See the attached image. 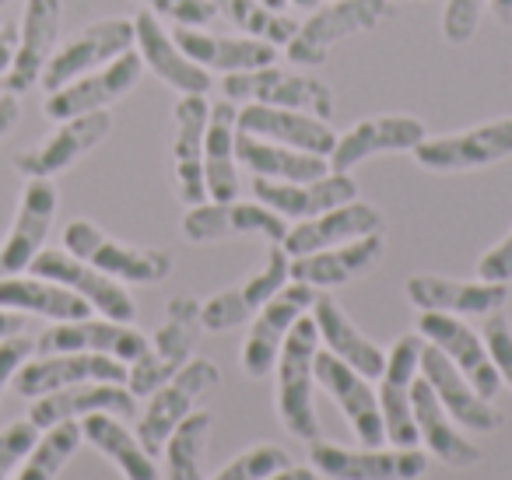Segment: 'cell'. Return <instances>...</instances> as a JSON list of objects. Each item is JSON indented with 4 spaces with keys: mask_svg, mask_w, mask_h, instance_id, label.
<instances>
[{
    "mask_svg": "<svg viewBox=\"0 0 512 480\" xmlns=\"http://www.w3.org/2000/svg\"><path fill=\"white\" fill-rule=\"evenodd\" d=\"M127 50H134V18H102V22L88 25L85 32H78L67 46L53 50L39 85L46 92H57V88L78 81L81 74L106 67L109 60H116Z\"/></svg>",
    "mask_w": 512,
    "mask_h": 480,
    "instance_id": "8fae6325",
    "label": "cell"
},
{
    "mask_svg": "<svg viewBox=\"0 0 512 480\" xmlns=\"http://www.w3.org/2000/svg\"><path fill=\"white\" fill-rule=\"evenodd\" d=\"M78 382H127V365L120 358L95 351H60V354H43L36 361H25L15 372L11 386L18 389V396H36L53 393V389L78 386Z\"/></svg>",
    "mask_w": 512,
    "mask_h": 480,
    "instance_id": "9a60e30c",
    "label": "cell"
},
{
    "mask_svg": "<svg viewBox=\"0 0 512 480\" xmlns=\"http://www.w3.org/2000/svg\"><path fill=\"white\" fill-rule=\"evenodd\" d=\"M32 274L46 277V281H57L64 288H71L74 295H81L92 312H102L113 323H134L137 319V305L130 298V291L123 288V281L95 270L92 263L78 260L67 249H39V256L32 260Z\"/></svg>",
    "mask_w": 512,
    "mask_h": 480,
    "instance_id": "7c38bea8",
    "label": "cell"
},
{
    "mask_svg": "<svg viewBox=\"0 0 512 480\" xmlns=\"http://www.w3.org/2000/svg\"><path fill=\"white\" fill-rule=\"evenodd\" d=\"M477 277H481V281H498V284L512 281V232L477 260Z\"/></svg>",
    "mask_w": 512,
    "mask_h": 480,
    "instance_id": "681fc988",
    "label": "cell"
},
{
    "mask_svg": "<svg viewBox=\"0 0 512 480\" xmlns=\"http://www.w3.org/2000/svg\"><path fill=\"white\" fill-rule=\"evenodd\" d=\"M421 379L432 386V393L439 396V403L449 410L460 428L474 431V435H491L495 428H502V414L491 407V400H484L474 386L467 382V375L446 358L435 344L421 347V361H418Z\"/></svg>",
    "mask_w": 512,
    "mask_h": 480,
    "instance_id": "ac0fdd59",
    "label": "cell"
},
{
    "mask_svg": "<svg viewBox=\"0 0 512 480\" xmlns=\"http://www.w3.org/2000/svg\"><path fill=\"white\" fill-rule=\"evenodd\" d=\"M221 92H225L228 102H264V106L278 109H302V113H313L320 120L334 116V88L327 81L281 71L278 64L225 74Z\"/></svg>",
    "mask_w": 512,
    "mask_h": 480,
    "instance_id": "5b68a950",
    "label": "cell"
},
{
    "mask_svg": "<svg viewBox=\"0 0 512 480\" xmlns=\"http://www.w3.org/2000/svg\"><path fill=\"white\" fill-rule=\"evenodd\" d=\"M204 323H200V302L193 295H176L169 298L165 309V323L155 330V337L148 340V351L137 361H130L127 368V389L134 396H151L158 386L172 379L186 361L193 358Z\"/></svg>",
    "mask_w": 512,
    "mask_h": 480,
    "instance_id": "7a4b0ae2",
    "label": "cell"
},
{
    "mask_svg": "<svg viewBox=\"0 0 512 480\" xmlns=\"http://www.w3.org/2000/svg\"><path fill=\"white\" fill-rule=\"evenodd\" d=\"M235 137H239V109H235V102L228 99L214 102L211 113H207V130H204L207 200H235V193H239Z\"/></svg>",
    "mask_w": 512,
    "mask_h": 480,
    "instance_id": "d590c367",
    "label": "cell"
},
{
    "mask_svg": "<svg viewBox=\"0 0 512 480\" xmlns=\"http://www.w3.org/2000/svg\"><path fill=\"white\" fill-rule=\"evenodd\" d=\"M4 4H8V0H0V8H4Z\"/></svg>",
    "mask_w": 512,
    "mask_h": 480,
    "instance_id": "680465c9",
    "label": "cell"
},
{
    "mask_svg": "<svg viewBox=\"0 0 512 480\" xmlns=\"http://www.w3.org/2000/svg\"><path fill=\"white\" fill-rule=\"evenodd\" d=\"M418 333L428 344L439 347V351L467 375V382L484 400H495V393L502 389V379H498L495 365H491L484 337L474 326H467L460 316H446V312H421Z\"/></svg>",
    "mask_w": 512,
    "mask_h": 480,
    "instance_id": "44dd1931",
    "label": "cell"
},
{
    "mask_svg": "<svg viewBox=\"0 0 512 480\" xmlns=\"http://www.w3.org/2000/svg\"><path fill=\"white\" fill-rule=\"evenodd\" d=\"M288 267H292V256L281 249V242H271V249H267L264 263H260L256 274H249L242 284L225 288L214 298H207V302H200V323H204V330L225 333V330L242 326L246 319H253L256 312L264 309V305L292 281Z\"/></svg>",
    "mask_w": 512,
    "mask_h": 480,
    "instance_id": "9c48e42d",
    "label": "cell"
},
{
    "mask_svg": "<svg viewBox=\"0 0 512 480\" xmlns=\"http://www.w3.org/2000/svg\"><path fill=\"white\" fill-rule=\"evenodd\" d=\"M253 197L285 221H306L355 200L358 183L351 179V172H327L313 183H278V179L253 176Z\"/></svg>",
    "mask_w": 512,
    "mask_h": 480,
    "instance_id": "4316f807",
    "label": "cell"
},
{
    "mask_svg": "<svg viewBox=\"0 0 512 480\" xmlns=\"http://www.w3.org/2000/svg\"><path fill=\"white\" fill-rule=\"evenodd\" d=\"M109 130H113L109 109L71 116V120L60 123V130L46 144L15 155V169L22 172L25 179H53L57 172L71 169L78 158H85L92 148H99L109 137Z\"/></svg>",
    "mask_w": 512,
    "mask_h": 480,
    "instance_id": "ffe728a7",
    "label": "cell"
},
{
    "mask_svg": "<svg viewBox=\"0 0 512 480\" xmlns=\"http://www.w3.org/2000/svg\"><path fill=\"white\" fill-rule=\"evenodd\" d=\"M383 256H386V235L372 232V235H362V239L344 242V246L292 256L288 274H292V281H302L316 291H327V288H341V284H351V281H358V277L372 274V270L383 263Z\"/></svg>",
    "mask_w": 512,
    "mask_h": 480,
    "instance_id": "603a6c76",
    "label": "cell"
},
{
    "mask_svg": "<svg viewBox=\"0 0 512 480\" xmlns=\"http://www.w3.org/2000/svg\"><path fill=\"white\" fill-rule=\"evenodd\" d=\"M32 351H36V340L25 337V333H15V337L0 340V393H4V386H11L15 372L29 361Z\"/></svg>",
    "mask_w": 512,
    "mask_h": 480,
    "instance_id": "c3c4849f",
    "label": "cell"
},
{
    "mask_svg": "<svg viewBox=\"0 0 512 480\" xmlns=\"http://www.w3.org/2000/svg\"><path fill=\"white\" fill-rule=\"evenodd\" d=\"M292 8H306V11H313V8H320V0H288Z\"/></svg>",
    "mask_w": 512,
    "mask_h": 480,
    "instance_id": "9f6ffc18",
    "label": "cell"
},
{
    "mask_svg": "<svg viewBox=\"0 0 512 480\" xmlns=\"http://www.w3.org/2000/svg\"><path fill=\"white\" fill-rule=\"evenodd\" d=\"M214 417L207 410H190L165 438V480H207V445H211Z\"/></svg>",
    "mask_w": 512,
    "mask_h": 480,
    "instance_id": "ab89813d",
    "label": "cell"
},
{
    "mask_svg": "<svg viewBox=\"0 0 512 480\" xmlns=\"http://www.w3.org/2000/svg\"><path fill=\"white\" fill-rule=\"evenodd\" d=\"M239 134H253L260 141H274V144H285V148L309 151V155H323V158H330V151L337 144L330 120L302 113V109L264 106V102H246L239 109Z\"/></svg>",
    "mask_w": 512,
    "mask_h": 480,
    "instance_id": "cb8c5ba5",
    "label": "cell"
},
{
    "mask_svg": "<svg viewBox=\"0 0 512 480\" xmlns=\"http://www.w3.org/2000/svg\"><path fill=\"white\" fill-rule=\"evenodd\" d=\"M64 249L78 260L92 263L95 270L130 284H158L172 274V256L165 249L127 246V242L106 235L99 225L78 218L64 228Z\"/></svg>",
    "mask_w": 512,
    "mask_h": 480,
    "instance_id": "3957f363",
    "label": "cell"
},
{
    "mask_svg": "<svg viewBox=\"0 0 512 480\" xmlns=\"http://www.w3.org/2000/svg\"><path fill=\"white\" fill-rule=\"evenodd\" d=\"M316 302V288L302 281H288L264 309L253 316V326L242 344V368L249 379H267L278 365V354L285 347V337Z\"/></svg>",
    "mask_w": 512,
    "mask_h": 480,
    "instance_id": "30bf717a",
    "label": "cell"
},
{
    "mask_svg": "<svg viewBox=\"0 0 512 480\" xmlns=\"http://www.w3.org/2000/svg\"><path fill=\"white\" fill-rule=\"evenodd\" d=\"M313 323H316V333L320 340L327 344V351L334 358L348 361L355 372H362L365 379H379L383 375V365H386V351L369 340L355 323H351L348 312L337 305L334 295H323L316 291V302H313Z\"/></svg>",
    "mask_w": 512,
    "mask_h": 480,
    "instance_id": "e575fe53",
    "label": "cell"
},
{
    "mask_svg": "<svg viewBox=\"0 0 512 480\" xmlns=\"http://www.w3.org/2000/svg\"><path fill=\"white\" fill-rule=\"evenodd\" d=\"M488 4L491 0H446V11H442V36H446V43L467 46L477 36V25H481Z\"/></svg>",
    "mask_w": 512,
    "mask_h": 480,
    "instance_id": "f6af8a7d",
    "label": "cell"
},
{
    "mask_svg": "<svg viewBox=\"0 0 512 480\" xmlns=\"http://www.w3.org/2000/svg\"><path fill=\"white\" fill-rule=\"evenodd\" d=\"M218 382H221V372L214 361L190 358L165 386H158L155 393H151L148 407H144L141 421H137V431H134L144 449H148L151 456H158V452L165 449V438L172 435V428L190 414L200 396L218 389Z\"/></svg>",
    "mask_w": 512,
    "mask_h": 480,
    "instance_id": "52a82bcc",
    "label": "cell"
},
{
    "mask_svg": "<svg viewBox=\"0 0 512 480\" xmlns=\"http://www.w3.org/2000/svg\"><path fill=\"white\" fill-rule=\"evenodd\" d=\"M309 463L323 480H421L428 456L421 449H344L334 442H309Z\"/></svg>",
    "mask_w": 512,
    "mask_h": 480,
    "instance_id": "ba28073f",
    "label": "cell"
},
{
    "mask_svg": "<svg viewBox=\"0 0 512 480\" xmlns=\"http://www.w3.org/2000/svg\"><path fill=\"white\" fill-rule=\"evenodd\" d=\"M411 414H414V428L418 438L425 442V449L432 452L439 463L446 466H474L481 463V445L470 442L460 431V424L449 417V410L439 403V396L432 393L425 379H414L411 386Z\"/></svg>",
    "mask_w": 512,
    "mask_h": 480,
    "instance_id": "836d02e7",
    "label": "cell"
},
{
    "mask_svg": "<svg viewBox=\"0 0 512 480\" xmlns=\"http://www.w3.org/2000/svg\"><path fill=\"white\" fill-rule=\"evenodd\" d=\"M81 435L123 473V480H165L162 470L155 466V456L144 449L141 438H137L116 414L81 417Z\"/></svg>",
    "mask_w": 512,
    "mask_h": 480,
    "instance_id": "8d00e7d4",
    "label": "cell"
},
{
    "mask_svg": "<svg viewBox=\"0 0 512 480\" xmlns=\"http://www.w3.org/2000/svg\"><path fill=\"white\" fill-rule=\"evenodd\" d=\"M488 8L498 25H512V0H491Z\"/></svg>",
    "mask_w": 512,
    "mask_h": 480,
    "instance_id": "11a10c76",
    "label": "cell"
},
{
    "mask_svg": "<svg viewBox=\"0 0 512 480\" xmlns=\"http://www.w3.org/2000/svg\"><path fill=\"white\" fill-rule=\"evenodd\" d=\"M134 46L141 53L144 67L155 74L158 81H165L169 88H176L179 95H207L211 92V78L204 67H197L176 43L172 36L155 22L151 11H141L134 18Z\"/></svg>",
    "mask_w": 512,
    "mask_h": 480,
    "instance_id": "d6a6232c",
    "label": "cell"
},
{
    "mask_svg": "<svg viewBox=\"0 0 512 480\" xmlns=\"http://www.w3.org/2000/svg\"><path fill=\"white\" fill-rule=\"evenodd\" d=\"M383 228H386L383 211L355 197V200H348V204L316 214V218L295 221V225L288 228L281 249H285L288 256H306V253H316V249L344 246V242L362 239V235L383 232Z\"/></svg>",
    "mask_w": 512,
    "mask_h": 480,
    "instance_id": "484cf974",
    "label": "cell"
},
{
    "mask_svg": "<svg viewBox=\"0 0 512 480\" xmlns=\"http://www.w3.org/2000/svg\"><path fill=\"white\" fill-rule=\"evenodd\" d=\"M288 228L292 225L260 200L256 204L204 200V204H193L183 218V235L190 242H221L235 235H264L267 242H285Z\"/></svg>",
    "mask_w": 512,
    "mask_h": 480,
    "instance_id": "2e32d148",
    "label": "cell"
},
{
    "mask_svg": "<svg viewBox=\"0 0 512 480\" xmlns=\"http://www.w3.org/2000/svg\"><path fill=\"white\" fill-rule=\"evenodd\" d=\"M141 74H144L141 53L127 50L116 60H109L106 67H99V71H88V74H81L78 81H71V85L50 92L43 113L50 116V120L64 123V120H71V116L95 113V109H109L113 102H120L123 95L134 92L137 81H141Z\"/></svg>",
    "mask_w": 512,
    "mask_h": 480,
    "instance_id": "4fadbf2b",
    "label": "cell"
},
{
    "mask_svg": "<svg viewBox=\"0 0 512 480\" xmlns=\"http://www.w3.org/2000/svg\"><path fill=\"white\" fill-rule=\"evenodd\" d=\"M81 442H85L81 421L53 424V428H46V435L32 445V452L22 459V466H18L11 480H57L60 470L71 463V456L78 452Z\"/></svg>",
    "mask_w": 512,
    "mask_h": 480,
    "instance_id": "60d3db41",
    "label": "cell"
},
{
    "mask_svg": "<svg viewBox=\"0 0 512 480\" xmlns=\"http://www.w3.org/2000/svg\"><path fill=\"white\" fill-rule=\"evenodd\" d=\"M207 95H179L172 109L176 137H172V176H176V197L186 207L204 204V130H207Z\"/></svg>",
    "mask_w": 512,
    "mask_h": 480,
    "instance_id": "f1b7e54d",
    "label": "cell"
},
{
    "mask_svg": "<svg viewBox=\"0 0 512 480\" xmlns=\"http://www.w3.org/2000/svg\"><path fill=\"white\" fill-rule=\"evenodd\" d=\"M407 298L421 312H446V316H491L509 302V284L498 281H453V277L418 274L407 281Z\"/></svg>",
    "mask_w": 512,
    "mask_h": 480,
    "instance_id": "83f0119b",
    "label": "cell"
},
{
    "mask_svg": "<svg viewBox=\"0 0 512 480\" xmlns=\"http://www.w3.org/2000/svg\"><path fill=\"white\" fill-rule=\"evenodd\" d=\"M15 333H25V312L0 309V340H4V337H15Z\"/></svg>",
    "mask_w": 512,
    "mask_h": 480,
    "instance_id": "f5cc1de1",
    "label": "cell"
},
{
    "mask_svg": "<svg viewBox=\"0 0 512 480\" xmlns=\"http://www.w3.org/2000/svg\"><path fill=\"white\" fill-rule=\"evenodd\" d=\"M57 186L50 179H29L22 190V200H18V214L15 225H11L8 239L0 246V277L22 274V270L32 267V260L43 249L46 235L53 228V218H57Z\"/></svg>",
    "mask_w": 512,
    "mask_h": 480,
    "instance_id": "7402d4cb",
    "label": "cell"
},
{
    "mask_svg": "<svg viewBox=\"0 0 512 480\" xmlns=\"http://www.w3.org/2000/svg\"><path fill=\"white\" fill-rule=\"evenodd\" d=\"M0 309L15 312H36V316L57 319V323H71V319H88L92 305L71 288L46 277H0Z\"/></svg>",
    "mask_w": 512,
    "mask_h": 480,
    "instance_id": "f35d334b",
    "label": "cell"
},
{
    "mask_svg": "<svg viewBox=\"0 0 512 480\" xmlns=\"http://www.w3.org/2000/svg\"><path fill=\"white\" fill-rule=\"evenodd\" d=\"M505 158H512V116H498L456 134L425 137L414 148V162L428 172H474Z\"/></svg>",
    "mask_w": 512,
    "mask_h": 480,
    "instance_id": "8992f818",
    "label": "cell"
},
{
    "mask_svg": "<svg viewBox=\"0 0 512 480\" xmlns=\"http://www.w3.org/2000/svg\"><path fill=\"white\" fill-rule=\"evenodd\" d=\"M421 347H425L421 333L397 337L390 351H386V365L383 375H379L383 379V386H379V414H383L386 442H393L397 449H414L421 442L411 414V386L418 379Z\"/></svg>",
    "mask_w": 512,
    "mask_h": 480,
    "instance_id": "5bb4252c",
    "label": "cell"
},
{
    "mask_svg": "<svg viewBox=\"0 0 512 480\" xmlns=\"http://www.w3.org/2000/svg\"><path fill=\"white\" fill-rule=\"evenodd\" d=\"M137 410V396L123 389L120 382H78V386L53 389L36 396L29 410V421L39 431L53 428L60 421H81L88 414H116L130 417Z\"/></svg>",
    "mask_w": 512,
    "mask_h": 480,
    "instance_id": "f546056e",
    "label": "cell"
},
{
    "mask_svg": "<svg viewBox=\"0 0 512 480\" xmlns=\"http://www.w3.org/2000/svg\"><path fill=\"white\" fill-rule=\"evenodd\" d=\"M15 50H18V25H4V29H0V78L8 74L11 60H15Z\"/></svg>",
    "mask_w": 512,
    "mask_h": 480,
    "instance_id": "f907efd6",
    "label": "cell"
},
{
    "mask_svg": "<svg viewBox=\"0 0 512 480\" xmlns=\"http://www.w3.org/2000/svg\"><path fill=\"white\" fill-rule=\"evenodd\" d=\"M18 113H22V106H18L15 95H0V137H4L11 127H15Z\"/></svg>",
    "mask_w": 512,
    "mask_h": 480,
    "instance_id": "816d5d0a",
    "label": "cell"
},
{
    "mask_svg": "<svg viewBox=\"0 0 512 480\" xmlns=\"http://www.w3.org/2000/svg\"><path fill=\"white\" fill-rule=\"evenodd\" d=\"M155 15L169 18L176 25H193V29H204L218 18V11L211 8V0H144Z\"/></svg>",
    "mask_w": 512,
    "mask_h": 480,
    "instance_id": "7dc6e473",
    "label": "cell"
},
{
    "mask_svg": "<svg viewBox=\"0 0 512 480\" xmlns=\"http://www.w3.org/2000/svg\"><path fill=\"white\" fill-rule=\"evenodd\" d=\"M481 337H484L488 358H491V365H495L502 386L512 389V323H509V316H505L502 309L484 316Z\"/></svg>",
    "mask_w": 512,
    "mask_h": 480,
    "instance_id": "ee69618b",
    "label": "cell"
},
{
    "mask_svg": "<svg viewBox=\"0 0 512 480\" xmlns=\"http://www.w3.org/2000/svg\"><path fill=\"white\" fill-rule=\"evenodd\" d=\"M39 442V428L32 421H15L0 431V480H11L22 459Z\"/></svg>",
    "mask_w": 512,
    "mask_h": 480,
    "instance_id": "bcb514c9",
    "label": "cell"
},
{
    "mask_svg": "<svg viewBox=\"0 0 512 480\" xmlns=\"http://www.w3.org/2000/svg\"><path fill=\"white\" fill-rule=\"evenodd\" d=\"M428 137L425 123L407 113H386L358 120L348 134L337 137L330 151V172H351L355 165L369 162L372 155H393V151H414Z\"/></svg>",
    "mask_w": 512,
    "mask_h": 480,
    "instance_id": "d6986e66",
    "label": "cell"
},
{
    "mask_svg": "<svg viewBox=\"0 0 512 480\" xmlns=\"http://www.w3.org/2000/svg\"><path fill=\"white\" fill-rule=\"evenodd\" d=\"M393 11L390 0H334L327 8H313V15L295 29L281 50L299 67H316L330 57V46L341 39L369 32Z\"/></svg>",
    "mask_w": 512,
    "mask_h": 480,
    "instance_id": "277c9868",
    "label": "cell"
},
{
    "mask_svg": "<svg viewBox=\"0 0 512 480\" xmlns=\"http://www.w3.org/2000/svg\"><path fill=\"white\" fill-rule=\"evenodd\" d=\"M235 158H239L253 176L278 179V183H313V179L330 172V162L323 155H309V151H295V148H285V144L260 141V137H253V134L235 137Z\"/></svg>",
    "mask_w": 512,
    "mask_h": 480,
    "instance_id": "74e56055",
    "label": "cell"
},
{
    "mask_svg": "<svg viewBox=\"0 0 512 480\" xmlns=\"http://www.w3.org/2000/svg\"><path fill=\"white\" fill-rule=\"evenodd\" d=\"M211 8L218 11V18L232 22L239 32H246L253 39H264V43H274L278 50L299 29V22H292L285 11H271L264 0H211Z\"/></svg>",
    "mask_w": 512,
    "mask_h": 480,
    "instance_id": "b9f144b4",
    "label": "cell"
},
{
    "mask_svg": "<svg viewBox=\"0 0 512 480\" xmlns=\"http://www.w3.org/2000/svg\"><path fill=\"white\" fill-rule=\"evenodd\" d=\"M172 43H176L197 67H204V71H221V74L256 71V67H267L278 60V46L274 43H264V39H253V36H242V39L211 36V32L193 29V25H176Z\"/></svg>",
    "mask_w": 512,
    "mask_h": 480,
    "instance_id": "1f68e13d",
    "label": "cell"
},
{
    "mask_svg": "<svg viewBox=\"0 0 512 480\" xmlns=\"http://www.w3.org/2000/svg\"><path fill=\"white\" fill-rule=\"evenodd\" d=\"M285 466H292V456H288L281 445L260 442V445H249V449L239 452L235 459H228L214 480H264V477H271V473L285 470Z\"/></svg>",
    "mask_w": 512,
    "mask_h": 480,
    "instance_id": "7bdbcfd3",
    "label": "cell"
},
{
    "mask_svg": "<svg viewBox=\"0 0 512 480\" xmlns=\"http://www.w3.org/2000/svg\"><path fill=\"white\" fill-rule=\"evenodd\" d=\"M148 340L141 330L130 323H113V319H71V323H57L36 340L39 354H60V351H95L120 358L123 365L137 361L148 351Z\"/></svg>",
    "mask_w": 512,
    "mask_h": 480,
    "instance_id": "d4e9b609",
    "label": "cell"
},
{
    "mask_svg": "<svg viewBox=\"0 0 512 480\" xmlns=\"http://www.w3.org/2000/svg\"><path fill=\"white\" fill-rule=\"evenodd\" d=\"M264 4H267L271 11H285V8H288V0H264Z\"/></svg>",
    "mask_w": 512,
    "mask_h": 480,
    "instance_id": "6f0895ef",
    "label": "cell"
},
{
    "mask_svg": "<svg viewBox=\"0 0 512 480\" xmlns=\"http://www.w3.org/2000/svg\"><path fill=\"white\" fill-rule=\"evenodd\" d=\"M316 351H320V333H316L313 316H302L288 330L285 347L278 354V417L288 435L302 442L320 438V417L313 407L316 389Z\"/></svg>",
    "mask_w": 512,
    "mask_h": 480,
    "instance_id": "6da1fadb",
    "label": "cell"
},
{
    "mask_svg": "<svg viewBox=\"0 0 512 480\" xmlns=\"http://www.w3.org/2000/svg\"><path fill=\"white\" fill-rule=\"evenodd\" d=\"M264 480H323V477L313 466H285V470L271 473V477H264Z\"/></svg>",
    "mask_w": 512,
    "mask_h": 480,
    "instance_id": "db71d44e",
    "label": "cell"
},
{
    "mask_svg": "<svg viewBox=\"0 0 512 480\" xmlns=\"http://www.w3.org/2000/svg\"><path fill=\"white\" fill-rule=\"evenodd\" d=\"M60 36V0H29L25 4L22 29H18V50L11 60L8 74H4V92L18 95L29 92L32 85H39L43 78L46 60L57 50Z\"/></svg>",
    "mask_w": 512,
    "mask_h": 480,
    "instance_id": "4dcf8cb0",
    "label": "cell"
},
{
    "mask_svg": "<svg viewBox=\"0 0 512 480\" xmlns=\"http://www.w3.org/2000/svg\"><path fill=\"white\" fill-rule=\"evenodd\" d=\"M316 382L334 396V403L341 407V414L348 417L351 431L362 445L376 449L379 442H386L383 414H379V396L372 389V382L362 372L348 365V361L334 358L330 351H316Z\"/></svg>",
    "mask_w": 512,
    "mask_h": 480,
    "instance_id": "e0dca14e",
    "label": "cell"
}]
</instances>
